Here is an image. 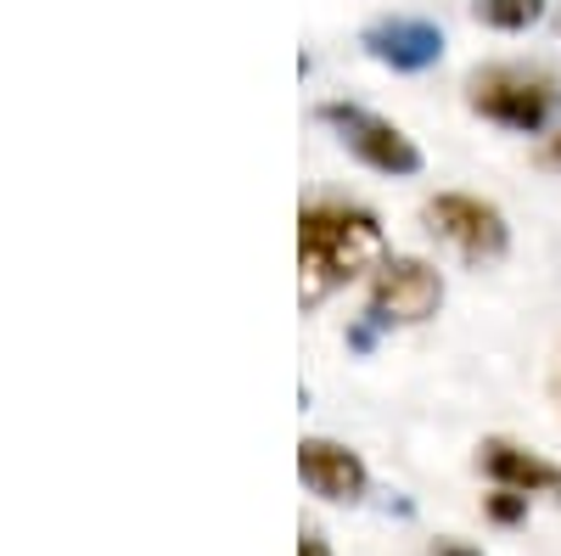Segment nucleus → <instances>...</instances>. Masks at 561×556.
I'll return each instance as SVG.
<instances>
[{
    "instance_id": "11",
    "label": "nucleus",
    "mask_w": 561,
    "mask_h": 556,
    "mask_svg": "<svg viewBox=\"0 0 561 556\" xmlns=\"http://www.w3.org/2000/svg\"><path fill=\"white\" fill-rule=\"evenodd\" d=\"M539 169H550V174H561V124L550 129V135H539Z\"/></svg>"
},
{
    "instance_id": "4",
    "label": "nucleus",
    "mask_w": 561,
    "mask_h": 556,
    "mask_svg": "<svg viewBox=\"0 0 561 556\" xmlns=\"http://www.w3.org/2000/svg\"><path fill=\"white\" fill-rule=\"evenodd\" d=\"M421 219L438 242H449L466 264H500L511 253V225L505 214L478 192H438L421 203Z\"/></svg>"
},
{
    "instance_id": "5",
    "label": "nucleus",
    "mask_w": 561,
    "mask_h": 556,
    "mask_svg": "<svg viewBox=\"0 0 561 556\" xmlns=\"http://www.w3.org/2000/svg\"><path fill=\"white\" fill-rule=\"evenodd\" d=\"M320 118L337 129V141H343L365 169H377V174L410 180V174H421V163H427V158H421V147L410 141L393 118L370 113V107H359V102H325Z\"/></svg>"
},
{
    "instance_id": "10",
    "label": "nucleus",
    "mask_w": 561,
    "mask_h": 556,
    "mask_svg": "<svg viewBox=\"0 0 561 556\" xmlns=\"http://www.w3.org/2000/svg\"><path fill=\"white\" fill-rule=\"evenodd\" d=\"M489 518L505 523V529H511V523H523V518H528V495H517V489H494V495H489Z\"/></svg>"
},
{
    "instance_id": "9",
    "label": "nucleus",
    "mask_w": 561,
    "mask_h": 556,
    "mask_svg": "<svg viewBox=\"0 0 561 556\" xmlns=\"http://www.w3.org/2000/svg\"><path fill=\"white\" fill-rule=\"evenodd\" d=\"M550 12V0H472V18L494 34H528Z\"/></svg>"
},
{
    "instance_id": "7",
    "label": "nucleus",
    "mask_w": 561,
    "mask_h": 556,
    "mask_svg": "<svg viewBox=\"0 0 561 556\" xmlns=\"http://www.w3.org/2000/svg\"><path fill=\"white\" fill-rule=\"evenodd\" d=\"M298 478H304L320 500H337V506L365 500V484H370L365 461H359L348 444H337V439H304V444H298Z\"/></svg>"
},
{
    "instance_id": "2",
    "label": "nucleus",
    "mask_w": 561,
    "mask_h": 556,
    "mask_svg": "<svg viewBox=\"0 0 561 556\" xmlns=\"http://www.w3.org/2000/svg\"><path fill=\"white\" fill-rule=\"evenodd\" d=\"M466 107L511 135H550L561 118V73L545 63H483L466 73Z\"/></svg>"
},
{
    "instance_id": "12",
    "label": "nucleus",
    "mask_w": 561,
    "mask_h": 556,
    "mask_svg": "<svg viewBox=\"0 0 561 556\" xmlns=\"http://www.w3.org/2000/svg\"><path fill=\"white\" fill-rule=\"evenodd\" d=\"M298 556H332V545H325V534H320V529H304V540H298Z\"/></svg>"
},
{
    "instance_id": "1",
    "label": "nucleus",
    "mask_w": 561,
    "mask_h": 556,
    "mask_svg": "<svg viewBox=\"0 0 561 556\" xmlns=\"http://www.w3.org/2000/svg\"><path fill=\"white\" fill-rule=\"evenodd\" d=\"M388 259V230L382 219L348 203V197H314L298 208V275H304V304H320L359 282L365 270Z\"/></svg>"
},
{
    "instance_id": "6",
    "label": "nucleus",
    "mask_w": 561,
    "mask_h": 556,
    "mask_svg": "<svg viewBox=\"0 0 561 556\" xmlns=\"http://www.w3.org/2000/svg\"><path fill=\"white\" fill-rule=\"evenodd\" d=\"M365 57L393 73H427L444 63V29L433 18H377L359 34Z\"/></svg>"
},
{
    "instance_id": "3",
    "label": "nucleus",
    "mask_w": 561,
    "mask_h": 556,
    "mask_svg": "<svg viewBox=\"0 0 561 556\" xmlns=\"http://www.w3.org/2000/svg\"><path fill=\"white\" fill-rule=\"evenodd\" d=\"M444 309V275L438 264L415 259V253H388L370 270V298L365 315L370 327H421Z\"/></svg>"
},
{
    "instance_id": "13",
    "label": "nucleus",
    "mask_w": 561,
    "mask_h": 556,
    "mask_svg": "<svg viewBox=\"0 0 561 556\" xmlns=\"http://www.w3.org/2000/svg\"><path fill=\"white\" fill-rule=\"evenodd\" d=\"M438 556H483V551H466V545H444Z\"/></svg>"
},
{
    "instance_id": "8",
    "label": "nucleus",
    "mask_w": 561,
    "mask_h": 556,
    "mask_svg": "<svg viewBox=\"0 0 561 556\" xmlns=\"http://www.w3.org/2000/svg\"><path fill=\"white\" fill-rule=\"evenodd\" d=\"M478 467L494 478V489H517V495H550L561 500V467L511 439H483L478 450Z\"/></svg>"
}]
</instances>
